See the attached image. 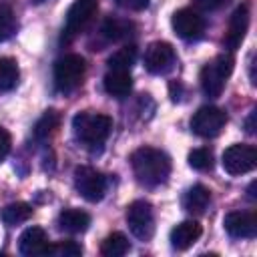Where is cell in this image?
<instances>
[{"label": "cell", "instance_id": "6da1fadb", "mask_svg": "<svg viewBox=\"0 0 257 257\" xmlns=\"http://www.w3.org/2000/svg\"><path fill=\"white\" fill-rule=\"evenodd\" d=\"M131 167L137 181L145 187H159L171 175V159L153 147H141L131 155Z\"/></svg>", "mask_w": 257, "mask_h": 257}, {"label": "cell", "instance_id": "7a4b0ae2", "mask_svg": "<svg viewBox=\"0 0 257 257\" xmlns=\"http://www.w3.org/2000/svg\"><path fill=\"white\" fill-rule=\"evenodd\" d=\"M72 128L78 141L84 145H100L106 141L112 128V118L100 112H78L72 118Z\"/></svg>", "mask_w": 257, "mask_h": 257}, {"label": "cell", "instance_id": "3957f363", "mask_svg": "<svg viewBox=\"0 0 257 257\" xmlns=\"http://www.w3.org/2000/svg\"><path fill=\"white\" fill-rule=\"evenodd\" d=\"M233 72V56L231 54H219L211 62H207L201 70V88L207 96L217 98L223 92V86L227 78Z\"/></svg>", "mask_w": 257, "mask_h": 257}, {"label": "cell", "instance_id": "277c9868", "mask_svg": "<svg viewBox=\"0 0 257 257\" xmlns=\"http://www.w3.org/2000/svg\"><path fill=\"white\" fill-rule=\"evenodd\" d=\"M84 76V58L78 54H64L54 62V86L60 92L74 90Z\"/></svg>", "mask_w": 257, "mask_h": 257}, {"label": "cell", "instance_id": "5b68a950", "mask_svg": "<svg viewBox=\"0 0 257 257\" xmlns=\"http://www.w3.org/2000/svg\"><path fill=\"white\" fill-rule=\"evenodd\" d=\"M96 10H98V0H76L68 8L64 30H62V40L70 42L74 36H78L88 26V22L96 14Z\"/></svg>", "mask_w": 257, "mask_h": 257}, {"label": "cell", "instance_id": "8992f818", "mask_svg": "<svg viewBox=\"0 0 257 257\" xmlns=\"http://www.w3.org/2000/svg\"><path fill=\"white\" fill-rule=\"evenodd\" d=\"M126 223L131 233L141 239L149 241L155 233V219H153V207L147 201H133L126 209Z\"/></svg>", "mask_w": 257, "mask_h": 257}, {"label": "cell", "instance_id": "52a82bcc", "mask_svg": "<svg viewBox=\"0 0 257 257\" xmlns=\"http://www.w3.org/2000/svg\"><path fill=\"white\" fill-rule=\"evenodd\" d=\"M257 165V151L251 145H231L229 149H225L223 153V169L237 177V175H245L249 171H253Z\"/></svg>", "mask_w": 257, "mask_h": 257}, {"label": "cell", "instance_id": "ba28073f", "mask_svg": "<svg viewBox=\"0 0 257 257\" xmlns=\"http://www.w3.org/2000/svg\"><path fill=\"white\" fill-rule=\"evenodd\" d=\"M74 187L78 195L90 203H96L104 197L106 179L92 167H76L74 171Z\"/></svg>", "mask_w": 257, "mask_h": 257}, {"label": "cell", "instance_id": "9c48e42d", "mask_svg": "<svg viewBox=\"0 0 257 257\" xmlns=\"http://www.w3.org/2000/svg\"><path fill=\"white\" fill-rule=\"evenodd\" d=\"M227 122V114L217 108V106H201L193 118H191V128L195 135L203 139H213L217 137Z\"/></svg>", "mask_w": 257, "mask_h": 257}, {"label": "cell", "instance_id": "30bf717a", "mask_svg": "<svg viewBox=\"0 0 257 257\" xmlns=\"http://www.w3.org/2000/svg\"><path fill=\"white\" fill-rule=\"evenodd\" d=\"M177 64V56L175 50L169 42H151L147 52H145V68L151 74H167L175 68Z\"/></svg>", "mask_w": 257, "mask_h": 257}, {"label": "cell", "instance_id": "8fae6325", "mask_svg": "<svg viewBox=\"0 0 257 257\" xmlns=\"http://www.w3.org/2000/svg\"><path fill=\"white\" fill-rule=\"evenodd\" d=\"M171 26L175 30L177 36H181L183 40H199L205 32V20L201 14H197L191 8H181L173 14L171 18Z\"/></svg>", "mask_w": 257, "mask_h": 257}, {"label": "cell", "instance_id": "7c38bea8", "mask_svg": "<svg viewBox=\"0 0 257 257\" xmlns=\"http://www.w3.org/2000/svg\"><path fill=\"white\" fill-rule=\"evenodd\" d=\"M225 231L235 239H253L257 235V217L247 211L227 213L223 219Z\"/></svg>", "mask_w": 257, "mask_h": 257}, {"label": "cell", "instance_id": "4fadbf2b", "mask_svg": "<svg viewBox=\"0 0 257 257\" xmlns=\"http://www.w3.org/2000/svg\"><path fill=\"white\" fill-rule=\"evenodd\" d=\"M18 249L22 255L26 257H40V255H48L50 251V241L48 235L42 227H28L20 239H18Z\"/></svg>", "mask_w": 257, "mask_h": 257}, {"label": "cell", "instance_id": "5bb4252c", "mask_svg": "<svg viewBox=\"0 0 257 257\" xmlns=\"http://www.w3.org/2000/svg\"><path fill=\"white\" fill-rule=\"evenodd\" d=\"M247 28H249V8L247 4H241L235 8V12L231 14V20H229V28H227V34L223 38L225 46L229 50H237L247 34Z\"/></svg>", "mask_w": 257, "mask_h": 257}, {"label": "cell", "instance_id": "9a60e30c", "mask_svg": "<svg viewBox=\"0 0 257 257\" xmlns=\"http://www.w3.org/2000/svg\"><path fill=\"white\" fill-rule=\"evenodd\" d=\"M201 233H203V229H201V225L197 221H193V219L183 221V223L173 227V231H171V245L175 249H179V251H185V249H189L201 237Z\"/></svg>", "mask_w": 257, "mask_h": 257}, {"label": "cell", "instance_id": "2e32d148", "mask_svg": "<svg viewBox=\"0 0 257 257\" xmlns=\"http://www.w3.org/2000/svg\"><path fill=\"white\" fill-rule=\"evenodd\" d=\"M104 90L110 94V96H116V98H122L131 92L133 88V78H131V72L128 70H116V68H110L106 74H104Z\"/></svg>", "mask_w": 257, "mask_h": 257}, {"label": "cell", "instance_id": "e0dca14e", "mask_svg": "<svg viewBox=\"0 0 257 257\" xmlns=\"http://www.w3.org/2000/svg\"><path fill=\"white\" fill-rule=\"evenodd\" d=\"M211 201V191L205 185H193L185 195H183V209L195 215L205 213Z\"/></svg>", "mask_w": 257, "mask_h": 257}, {"label": "cell", "instance_id": "ac0fdd59", "mask_svg": "<svg viewBox=\"0 0 257 257\" xmlns=\"http://www.w3.org/2000/svg\"><path fill=\"white\" fill-rule=\"evenodd\" d=\"M90 225V215L80 209H64L58 215V227L66 233H84Z\"/></svg>", "mask_w": 257, "mask_h": 257}, {"label": "cell", "instance_id": "d6986e66", "mask_svg": "<svg viewBox=\"0 0 257 257\" xmlns=\"http://www.w3.org/2000/svg\"><path fill=\"white\" fill-rule=\"evenodd\" d=\"M128 249H131L128 239H126L122 233H118V231L110 233V235L102 241V245H100V253H102L104 257H122V255L128 253Z\"/></svg>", "mask_w": 257, "mask_h": 257}, {"label": "cell", "instance_id": "ffe728a7", "mask_svg": "<svg viewBox=\"0 0 257 257\" xmlns=\"http://www.w3.org/2000/svg\"><path fill=\"white\" fill-rule=\"evenodd\" d=\"M137 60V46L135 44H128V46H122L118 48L116 52H112L106 60L108 68H116V70H131V66L135 64Z\"/></svg>", "mask_w": 257, "mask_h": 257}, {"label": "cell", "instance_id": "44dd1931", "mask_svg": "<svg viewBox=\"0 0 257 257\" xmlns=\"http://www.w3.org/2000/svg\"><path fill=\"white\" fill-rule=\"evenodd\" d=\"M18 76H20V70L16 60L2 56L0 58V90H12L18 84Z\"/></svg>", "mask_w": 257, "mask_h": 257}, {"label": "cell", "instance_id": "7402d4cb", "mask_svg": "<svg viewBox=\"0 0 257 257\" xmlns=\"http://www.w3.org/2000/svg\"><path fill=\"white\" fill-rule=\"evenodd\" d=\"M102 34L108 40L116 42V40H122L133 34V24L128 20H120V18H106L102 24Z\"/></svg>", "mask_w": 257, "mask_h": 257}, {"label": "cell", "instance_id": "603a6c76", "mask_svg": "<svg viewBox=\"0 0 257 257\" xmlns=\"http://www.w3.org/2000/svg\"><path fill=\"white\" fill-rule=\"evenodd\" d=\"M32 217V207L28 203H10L2 209V221L6 225H20Z\"/></svg>", "mask_w": 257, "mask_h": 257}, {"label": "cell", "instance_id": "cb8c5ba5", "mask_svg": "<svg viewBox=\"0 0 257 257\" xmlns=\"http://www.w3.org/2000/svg\"><path fill=\"white\" fill-rule=\"evenodd\" d=\"M189 167L195 171H209L213 167V153L209 149H193L187 157Z\"/></svg>", "mask_w": 257, "mask_h": 257}, {"label": "cell", "instance_id": "d4e9b609", "mask_svg": "<svg viewBox=\"0 0 257 257\" xmlns=\"http://www.w3.org/2000/svg\"><path fill=\"white\" fill-rule=\"evenodd\" d=\"M16 30V16L10 6L0 4V42L8 40Z\"/></svg>", "mask_w": 257, "mask_h": 257}, {"label": "cell", "instance_id": "484cf974", "mask_svg": "<svg viewBox=\"0 0 257 257\" xmlns=\"http://www.w3.org/2000/svg\"><path fill=\"white\" fill-rule=\"evenodd\" d=\"M56 124H58V114H56L54 110H46V112L38 118V122H36V126H34V137H36V139H46V137L56 128Z\"/></svg>", "mask_w": 257, "mask_h": 257}, {"label": "cell", "instance_id": "4316f807", "mask_svg": "<svg viewBox=\"0 0 257 257\" xmlns=\"http://www.w3.org/2000/svg\"><path fill=\"white\" fill-rule=\"evenodd\" d=\"M80 253H82V247L76 241L50 243V251H48V255H54V257H78Z\"/></svg>", "mask_w": 257, "mask_h": 257}, {"label": "cell", "instance_id": "83f0119b", "mask_svg": "<svg viewBox=\"0 0 257 257\" xmlns=\"http://www.w3.org/2000/svg\"><path fill=\"white\" fill-rule=\"evenodd\" d=\"M151 0H116V4L124 10H133V12H141L145 8H149Z\"/></svg>", "mask_w": 257, "mask_h": 257}, {"label": "cell", "instance_id": "f1b7e54d", "mask_svg": "<svg viewBox=\"0 0 257 257\" xmlns=\"http://www.w3.org/2000/svg\"><path fill=\"white\" fill-rule=\"evenodd\" d=\"M10 147H12V139L8 135V131L0 128V163L6 159V155L10 153Z\"/></svg>", "mask_w": 257, "mask_h": 257}, {"label": "cell", "instance_id": "f546056e", "mask_svg": "<svg viewBox=\"0 0 257 257\" xmlns=\"http://www.w3.org/2000/svg\"><path fill=\"white\" fill-rule=\"evenodd\" d=\"M193 2H195V6H197V8L211 12V10H219V8H221V6H225L229 0H193Z\"/></svg>", "mask_w": 257, "mask_h": 257}, {"label": "cell", "instance_id": "4dcf8cb0", "mask_svg": "<svg viewBox=\"0 0 257 257\" xmlns=\"http://www.w3.org/2000/svg\"><path fill=\"white\" fill-rule=\"evenodd\" d=\"M247 133L249 135H253L255 133V110L249 114V118H247Z\"/></svg>", "mask_w": 257, "mask_h": 257}, {"label": "cell", "instance_id": "1f68e13d", "mask_svg": "<svg viewBox=\"0 0 257 257\" xmlns=\"http://www.w3.org/2000/svg\"><path fill=\"white\" fill-rule=\"evenodd\" d=\"M34 2H36V4H40V2H44V0H34Z\"/></svg>", "mask_w": 257, "mask_h": 257}]
</instances>
